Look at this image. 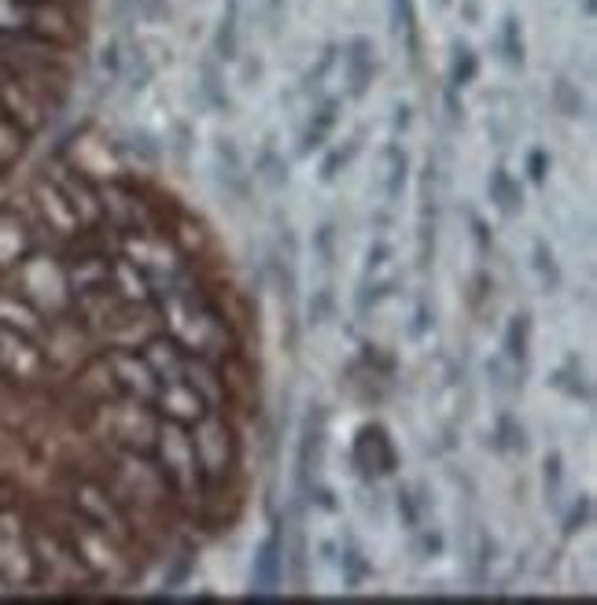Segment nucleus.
<instances>
[{
  "label": "nucleus",
  "mask_w": 597,
  "mask_h": 605,
  "mask_svg": "<svg viewBox=\"0 0 597 605\" xmlns=\"http://www.w3.org/2000/svg\"><path fill=\"white\" fill-rule=\"evenodd\" d=\"M314 255L321 262V270L332 273V266H336V225H332V222H325L314 233Z\"/></svg>",
  "instance_id": "34"
},
{
  "label": "nucleus",
  "mask_w": 597,
  "mask_h": 605,
  "mask_svg": "<svg viewBox=\"0 0 597 605\" xmlns=\"http://www.w3.org/2000/svg\"><path fill=\"white\" fill-rule=\"evenodd\" d=\"M543 491H546L549 506H557L560 491H565V458H560L557 451H549L546 462H543Z\"/></svg>",
  "instance_id": "30"
},
{
  "label": "nucleus",
  "mask_w": 597,
  "mask_h": 605,
  "mask_svg": "<svg viewBox=\"0 0 597 605\" xmlns=\"http://www.w3.org/2000/svg\"><path fill=\"white\" fill-rule=\"evenodd\" d=\"M495 440H498V447H502V451H527V432H524V425H516V417H513V414H502V417H498Z\"/></svg>",
  "instance_id": "33"
},
{
  "label": "nucleus",
  "mask_w": 597,
  "mask_h": 605,
  "mask_svg": "<svg viewBox=\"0 0 597 605\" xmlns=\"http://www.w3.org/2000/svg\"><path fill=\"white\" fill-rule=\"evenodd\" d=\"M0 579L11 587L38 584V568H33L27 521L19 517V506H0Z\"/></svg>",
  "instance_id": "6"
},
{
  "label": "nucleus",
  "mask_w": 597,
  "mask_h": 605,
  "mask_svg": "<svg viewBox=\"0 0 597 605\" xmlns=\"http://www.w3.org/2000/svg\"><path fill=\"white\" fill-rule=\"evenodd\" d=\"M413 540H417V554L421 557H439L443 554V535L439 532L417 528V532H413Z\"/></svg>",
  "instance_id": "47"
},
{
  "label": "nucleus",
  "mask_w": 597,
  "mask_h": 605,
  "mask_svg": "<svg viewBox=\"0 0 597 605\" xmlns=\"http://www.w3.org/2000/svg\"><path fill=\"white\" fill-rule=\"evenodd\" d=\"M590 513H594V502H590V495H583L576 506L568 510V517H565V535H576V532H583L590 524Z\"/></svg>",
  "instance_id": "44"
},
{
  "label": "nucleus",
  "mask_w": 597,
  "mask_h": 605,
  "mask_svg": "<svg viewBox=\"0 0 597 605\" xmlns=\"http://www.w3.org/2000/svg\"><path fill=\"white\" fill-rule=\"evenodd\" d=\"M395 506H398V521H402V528H406V532L413 535V532L421 528V502L413 498V491H409V487H398Z\"/></svg>",
  "instance_id": "36"
},
{
  "label": "nucleus",
  "mask_w": 597,
  "mask_h": 605,
  "mask_svg": "<svg viewBox=\"0 0 597 605\" xmlns=\"http://www.w3.org/2000/svg\"><path fill=\"white\" fill-rule=\"evenodd\" d=\"M392 11H395V27L406 33L409 52L417 56V16H413V0H392Z\"/></svg>",
  "instance_id": "37"
},
{
  "label": "nucleus",
  "mask_w": 597,
  "mask_h": 605,
  "mask_svg": "<svg viewBox=\"0 0 597 605\" xmlns=\"http://www.w3.org/2000/svg\"><path fill=\"white\" fill-rule=\"evenodd\" d=\"M554 384L560 387V392H568L571 399H590L587 384H583V373H576V365H565V370H557Z\"/></svg>",
  "instance_id": "41"
},
{
  "label": "nucleus",
  "mask_w": 597,
  "mask_h": 605,
  "mask_svg": "<svg viewBox=\"0 0 597 605\" xmlns=\"http://www.w3.org/2000/svg\"><path fill=\"white\" fill-rule=\"evenodd\" d=\"M527 174H532L535 185H543L546 174H549V155L543 152V148H535L532 155H527Z\"/></svg>",
  "instance_id": "48"
},
{
  "label": "nucleus",
  "mask_w": 597,
  "mask_h": 605,
  "mask_svg": "<svg viewBox=\"0 0 597 605\" xmlns=\"http://www.w3.org/2000/svg\"><path fill=\"white\" fill-rule=\"evenodd\" d=\"M487 196H490V203L498 208L502 219H516V214L524 211V189H520V181H516L505 167H495V170H490V178H487Z\"/></svg>",
  "instance_id": "19"
},
{
  "label": "nucleus",
  "mask_w": 597,
  "mask_h": 605,
  "mask_svg": "<svg viewBox=\"0 0 597 605\" xmlns=\"http://www.w3.org/2000/svg\"><path fill=\"white\" fill-rule=\"evenodd\" d=\"M527 347H532V322H527V314H516V317H509V325H505L502 355L509 359L516 370H524V365H527Z\"/></svg>",
  "instance_id": "23"
},
{
  "label": "nucleus",
  "mask_w": 597,
  "mask_h": 605,
  "mask_svg": "<svg viewBox=\"0 0 597 605\" xmlns=\"http://www.w3.org/2000/svg\"><path fill=\"white\" fill-rule=\"evenodd\" d=\"M192 451L203 476V487H229L240 470V425L225 410H206V414L189 425Z\"/></svg>",
  "instance_id": "3"
},
{
  "label": "nucleus",
  "mask_w": 597,
  "mask_h": 605,
  "mask_svg": "<svg viewBox=\"0 0 597 605\" xmlns=\"http://www.w3.org/2000/svg\"><path fill=\"white\" fill-rule=\"evenodd\" d=\"M255 181L262 189H284V185H289V163H284V155L277 152L273 137L262 144V152L255 159Z\"/></svg>",
  "instance_id": "22"
},
{
  "label": "nucleus",
  "mask_w": 597,
  "mask_h": 605,
  "mask_svg": "<svg viewBox=\"0 0 597 605\" xmlns=\"http://www.w3.org/2000/svg\"><path fill=\"white\" fill-rule=\"evenodd\" d=\"M476 78V56L473 49H457V60H454V85L462 89Z\"/></svg>",
  "instance_id": "46"
},
{
  "label": "nucleus",
  "mask_w": 597,
  "mask_h": 605,
  "mask_svg": "<svg viewBox=\"0 0 597 605\" xmlns=\"http://www.w3.org/2000/svg\"><path fill=\"white\" fill-rule=\"evenodd\" d=\"M413 322H417V325H413V329H409V336H413V340H417V336H424V333H428V325H432V314H428V306H424V303H421V306H417V314H413Z\"/></svg>",
  "instance_id": "49"
},
{
  "label": "nucleus",
  "mask_w": 597,
  "mask_h": 605,
  "mask_svg": "<svg viewBox=\"0 0 597 605\" xmlns=\"http://www.w3.org/2000/svg\"><path fill=\"white\" fill-rule=\"evenodd\" d=\"M340 111H343V104L336 97L321 100V104L314 108V119L306 122L303 137H298V155H310V152H321V148H325L328 133L336 130V122H340Z\"/></svg>",
  "instance_id": "18"
},
{
  "label": "nucleus",
  "mask_w": 597,
  "mask_h": 605,
  "mask_svg": "<svg viewBox=\"0 0 597 605\" xmlns=\"http://www.w3.org/2000/svg\"><path fill=\"white\" fill-rule=\"evenodd\" d=\"M532 270H535V278H538V284H543L546 295L560 292V266H557L554 248H549L546 241L532 244Z\"/></svg>",
  "instance_id": "25"
},
{
  "label": "nucleus",
  "mask_w": 597,
  "mask_h": 605,
  "mask_svg": "<svg viewBox=\"0 0 597 605\" xmlns=\"http://www.w3.org/2000/svg\"><path fill=\"white\" fill-rule=\"evenodd\" d=\"M27 148V133L19 130L8 115H0V170H8Z\"/></svg>",
  "instance_id": "27"
},
{
  "label": "nucleus",
  "mask_w": 597,
  "mask_h": 605,
  "mask_svg": "<svg viewBox=\"0 0 597 605\" xmlns=\"http://www.w3.org/2000/svg\"><path fill=\"white\" fill-rule=\"evenodd\" d=\"M325 440H328L325 406H310V414L303 417V428H298V451H295V476L303 491L317 481L321 458H325Z\"/></svg>",
  "instance_id": "10"
},
{
  "label": "nucleus",
  "mask_w": 597,
  "mask_h": 605,
  "mask_svg": "<svg viewBox=\"0 0 597 605\" xmlns=\"http://www.w3.org/2000/svg\"><path fill=\"white\" fill-rule=\"evenodd\" d=\"M100 351L111 365V376H114V384H119V392L130 399H141V403H152L159 381L141 351H133V347H100Z\"/></svg>",
  "instance_id": "9"
},
{
  "label": "nucleus",
  "mask_w": 597,
  "mask_h": 605,
  "mask_svg": "<svg viewBox=\"0 0 597 605\" xmlns=\"http://www.w3.org/2000/svg\"><path fill=\"white\" fill-rule=\"evenodd\" d=\"M214 163H217V181H222V189L233 200L244 203L251 196V178L244 170V159H240V152H236V144L233 141H217L214 144Z\"/></svg>",
  "instance_id": "15"
},
{
  "label": "nucleus",
  "mask_w": 597,
  "mask_h": 605,
  "mask_svg": "<svg viewBox=\"0 0 597 605\" xmlns=\"http://www.w3.org/2000/svg\"><path fill=\"white\" fill-rule=\"evenodd\" d=\"M332 311H336V295H332V289L325 284V289H317L314 292V300L306 303V325H325L328 317H332Z\"/></svg>",
  "instance_id": "35"
},
{
  "label": "nucleus",
  "mask_w": 597,
  "mask_h": 605,
  "mask_svg": "<svg viewBox=\"0 0 597 605\" xmlns=\"http://www.w3.org/2000/svg\"><path fill=\"white\" fill-rule=\"evenodd\" d=\"M49 376L52 365L38 347V340L0 325V384L16 387V392H38L49 384Z\"/></svg>",
  "instance_id": "5"
},
{
  "label": "nucleus",
  "mask_w": 597,
  "mask_h": 605,
  "mask_svg": "<svg viewBox=\"0 0 597 605\" xmlns=\"http://www.w3.org/2000/svg\"><path fill=\"white\" fill-rule=\"evenodd\" d=\"M152 462L159 476L166 481L170 495H174L181 506L192 510V502L200 498L203 491V476L196 465V451H192V432L189 425H174V421H159L155 443H152Z\"/></svg>",
  "instance_id": "4"
},
{
  "label": "nucleus",
  "mask_w": 597,
  "mask_h": 605,
  "mask_svg": "<svg viewBox=\"0 0 597 605\" xmlns=\"http://www.w3.org/2000/svg\"><path fill=\"white\" fill-rule=\"evenodd\" d=\"M358 148H362V137H351V141H343V148H332V152L325 155V163H321V181L332 185V181L340 178V170L358 155Z\"/></svg>",
  "instance_id": "29"
},
{
  "label": "nucleus",
  "mask_w": 597,
  "mask_h": 605,
  "mask_svg": "<svg viewBox=\"0 0 597 605\" xmlns=\"http://www.w3.org/2000/svg\"><path fill=\"white\" fill-rule=\"evenodd\" d=\"M351 465L354 473L362 476L365 484L381 481V476H392L398 470V451L392 436H387L384 425H362L354 432V443H351Z\"/></svg>",
  "instance_id": "7"
},
{
  "label": "nucleus",
  "mask_w": 597,
  "mask_h": 605,
  "mask_svg": "<svg viewBox=\"0 0 597 605\" xmlns=\"http://www.w3.org/2000/svg\"><path fill=\"white\" fill-rule=\"evenodd\" d=\"M185 381L203 395V403L211 410H225L229 392H225V376L217 359H203V355H185Z\"/></svg>",
  "instance_id": "13"
},
{
  "label": "nucleus",
  "mask_w": 597,
  "mask_h": 605,
  "mask_svg": "<svg viewBox=\"0 0 597 605\" xmlns=\"http://www.w3.org/2000/svg\"><path fill=\"white\" fill-rule=\"evenodd\" d=\"M490 557H495V543H490V535L476 532V551H473V579H476V584H484V579H487Z\"/></svg>",
  "instance_id": "40"
},
{
  "label": "nucleus",
  "mask_w": 597,
  "mask_h": 605,
  "mask_svg": "<svg viewBox=\"0 0 597 605\" xmlns=\"http://www.w3.org/2000/svg\"><path fill=\"white\" fill-rule=\"evenodd\" d=\"M340 573H343V584H347V591H358L365 579L373 576L370 557H365L362 543L354 540L351 532L343 535V543H340Z\"/></svg>",
  "instance_id": "21"
},
{
  "label": "nucleus",
  "mask_w": 597,
  "mask_h": 605,
  "mask_svg": "<svg viewBox=\"0 0 597 605\" xmlns=\"http://www.w3.org/2000/svg\"><path fill=\"white\" fill-rule=\"evenodd\" d=\"M52 181L60 185L63 200L71 203L74 219L82 222V230H93V225H103V208H100V192H97V178H89L85 170H78L71 159L55 163L52 170Z\"/></svg>",
  "instance_id": "8"
},
{
  "label": "nucleus",
  "mask_w": 597,
  "mask_h": 605,
  "mask_svg": "<svg viewBox=\"0 0 597 605\" xmlns=\"http://www.w3.org/2000/svg\"><path fill=\"white\" fill-rule=\"evenodd\" d=\"M144 355V362L152 365V373H155V381L163 384V381H174V376L185 373V355L189 351L178 344V340H170L166 333H155L148 344L136 347Z\"/></svg>",
  "instance_id": "14"
},
{
  "label": "nucleus",
  "mask_w": 597,
  "mask_h": 605,
  "mask_svg": "<svg viewBox=\"0 0 597 605\" xmlns=\"http://www.w3.org/2000/svg\"><path fill=\"white\" fill-rule=\"evenodd\" d=\"M122 152H130L133 159H144L148 167H155V163H159V155H163V152L155 148L152 137H144V133H133V137H130V144H125Z\"/></svg>",
  "instance_id": "43"
},
{
  "label": "nucleus",
  "mask_w": 597,
  "mask_h": 605,
  "mask_svg": "<svg viewBox=\"0 0 597 605\" xmlns=\"http://www.w3.org/2000/svg\"><path fill=\"white\" fill-rule=\"evenodd\" d=\"M409 185V155L402 144H384L381 152V192L387 203H398Z\"/></svg>",
  "instance_id": "17"
},
{
  "label": "nucleus",
  "mask_w": 597,
  "mask_h": 605,
  "mask_svg": "<svg viewBox=\"0 0 597 605\" xmlns=\"http://www.w3.org/2000/svg\"><path fill=\"white\" fill-rule=\"evenodd\" d=\"M554 100H557V111L560 115H568V119H579V111H583V100H579V93L571 89L568 82H557V89H554Z\"/></svg>",
  "instance_id": "45"
},
{
  "label": "nucleus",
  "mask_w": 597,
  "mask_h": 605,
  "mask_svg": "<svg viewBox=\"0 0 597 605\" xmlns=\"http://www.w3.org/2000/svg\"><path fill=\"white\" fill-rule=\"evenodd\" d=\"M0 33H33V0H0Z\"/></svg>",
  "instance_id": "26"
},
{
  "label": "nucleus",
  "mask_w": 597,
  "mask_h": 605,
  "mask_svg": "<svg viewBox=\"0 0 597 605\" xmlns=\"http://www.w3.org/2000/svg\"><path fill=\"white\" fill-rule=\"evenodd\" d=\"M336 56H340L336 44H328V49L321 52L317 67H310L306 78H303V89H306V93H314V89H321V82H325V74L332 71V67H336Z\"/></svg>",
  "instance_id": "39"
},
{
  "label": "nucleus",
  "mask_w": 597,
  "mask_h": 605,
  "mask_svg": "<svg viewBox=\"0 0 597 605\" xmlns=\"http://www.w3.org/2000/svg\"><path fill=\"white\" fill-rule=\"evenodd\" d=\"M214 52H217V60H236V52H240V4L236 0H229L222 19H217Z\"/></svg>",
  "instance_id": "24"
},
{
  "label": "nucleus",
  "mask_w": 597,
  "mask_h": 605,
  "mask_svg": "<svg viewBox=\"0 0 597 605\" xmlns=\"http://www.w3.org/2000/svg\"><path fill=\"white\" fill-rule=\"evenodd\" d=\"M435 167H424V181H421V233H417V259L421 266H428L435 255V192H432V178Z\"/></svg>",
  "instance_id": "20"
},
{
  "label": "nucleus",
  "mask_w": 597,
  "mask_h": 605,
  "mask_svg": "<svg viewBox=\"0 0 597 605\" xmlns=\"http://www.w3.org/2000/svg\"><path fill=\"white\" fill-rule=\"evenodd\" d=\"M343 56H347V93L351 100H362L365 89L373 85V74H376V49L373 41L365 38H354L347 49H343Z\"/></svg>",
  "instance_id": "16"
},
{
  "label": "nucleus",
  "mask_w": 597,
  "mask_h": 605,
  "mask_svg": "<svg viewBox=\"0 0 597 605\" xmlns=\"http://www.w3.org/2000/svg\"><path fill=\"white\" fill-rule=\"evenodd\" d=\"M406 125H409V108H406V104H398V108H395V130H406Z\"/></svg>",
  "instance_id": "51"
},
{
  "label": "nucleus",
  "mask_w": 597,
  "mask_h": 605,
  "mask_svg": "<svg viewBox=\"0 0 597 605\" xmlns=\"http://www.w3.org/2000/svg\"><path fill=\"white\" fill-rule=\"evenodd\" d=\"M487 373H490V384H495V392H502V395H513V392H520V376H524V370H516V365L505 359V355H498V359H490L487 362Z\"/></svg>",
  "instance_id": "28"
},
{
  "label": "nucleus",
  "mask_w": 597,
  "mask_h": 605,
  "mask_svg": "<svg viewBox=\"0 0 597 605\" xmlns=\"http://www.w3.org/2000/svg\"><path fill=\"white\" fill-rule=\"evenodd\" d=\"M284 584V528H270L266 540L259 543L255 565H251V595H277Z\"/></svg>",
  "instance_id": "12"
},
{
  "label": "nucleus",
  "mask_w": 597,
  "mask_h": 605,
  "mask_svg": "<svg viewBox=\"0 0 597 605\" xmlns=\"http://www.w3.org/2000/svg\"><path fill=\"white\" fill-rule=\"evenodd\" d=\"M152 410L163 421H174V425H196L211 406L203 403V395L185 381V376H174V381H163L155 387Z\"/></svg>",
  "instance_id": "11"
},
{
  "label": "nucleus",
  "mask_w": 597,
  "mask_h": 605,
  "mask_svg": "<svg viewBox=\"0 0 597 605\" xmlns=\"http://www.w3.org/2000/svg\"><path fill=\"white\" fill-rule=\"evenodd\" d=\"M200 89H203V97H206V104L211 108H229V97H225V89H222V78H217V67H214V60H203V67H200Z\"/></svg>",
  "instance_id": "32"
},
{
  "label": "nucleus",
  "mask_w": 597,
  "mask_h": 605,
  "mask_svg": "<svg viewBox=\"0 0 597 605\" xmlns=\"http://www.w3.org/2000/svg\"><path fill=\"white\" fill-rule=\"evenodd\" d=\"M498 49L505 56V63H513V67H520L524 63V38H520V22H516L513 16L502 22V30H498Z\"/></svg>",
  "instance_id": "31"
},
{
  "label": "nucleus",
  "mask_w": 597,
  "mask_h": 605,
  "mask_svg": "<svg viewBox=\"0 0 597 605\" xmlns=\"http://www.w3.org/2000/svg\"><path fill=\"white\" fill-rule=\"evenodd\" d=\"M395 251L387 241H373V248L365 251V278H384V270L392 266Z\"/></svg>",
  "instance_id": "38"
},
{
  "label": "nucleus",
  "mask_w": 597,
  "mask_h": 605,
  "mask_svg": "<svg viewBox=\"0 0 597 605\" xmlns=\"http://www.w3.org/2000/svg\"><path fill=\"white\" fill-rule=\"evenodd\" d=\"M159 421H163V417L155 414L152 403L119 395V399H111V403L89 406L82 425H85L89 436L100 443V447L148 454V451H152V443H155Z\"/></svg>",
  "instance_id": "2"
},
{
  "label": "nucleus",
  "mask_w": 597,
  "mask_h": 605,
  "mask_svg": "<svg viewBox=\"0 0 597 605\" xmlns=\"http://www.w3.org/2000/svg\"><path fill=\"white\" fill-rule=\"evenodd\" d=\"M0 115H4V111H0Z\"/></svg>",
  "instance_id": "52"
},
{
  "label": "nucleus",
  "mask_w": 597,
  "mask_h": 605,
  "mask_svg": "<svg viewBox=\"0 0 597 605\" xmlns=\"http://www.w3.org/2000/svg\"><path fill=\"white\" fill-rule=\"evenodd\" d=\"M473 230H476V244H479V251H487L490 248V236H487V225L479 222V219H473Z\"/></svg>",
  "instance_id": "50"
},
{
  "label": "nucleus",
  "mask_w": 597,
  "mask_h": 605,
  "mask_svg": "<svg viewBox=\"0 0 597 605\" xmlns=\"http://www.w3.org/2000/svg\"><path fill=\"white\" fill-rule=\"evenodd\" d=\"M192 568H196V562H192V554H178L174 557V565H170V573L163 576V587L166 591H178L181 584H189V576H192Z\"/></svg>",
  "instance_id": "42"
},
{
  "label": "nucleus",
  "mask_w": 597,
  "mask_h": 605,
  "mask_svg": "<svg viewBox=\"0 0 597 605\" xmlns=\"http://www.w3.org/2000/svg\"><path fill=\"white\" fill-rule=\"evenodd\" d=\"M0 284H4L8 292H16L22 303H30L44 322L71 314V306H74L60 251H49V248H33L27 259L16 262V266L0 278Z\"/></svg>",
  "instance_id": "1"
}]
</instances>
